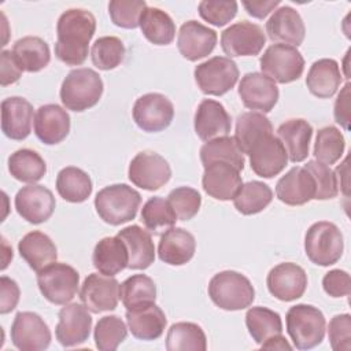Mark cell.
Segmentation results:
<instances>
[{"mask_svg": "<svg viewBox=\"0 0 351 351\" xmlns=\"http://www.w3.org/2000/svg\"><path fill=\"white\" fill-rule=\"evenodd\" d=\"M119 299L126 310L152 304L156 300V285L145 274H133L119 285Z\"/></svg>", "mask_w": 351, "mask_h": 351, "instance_id": "cell-38", "label": "cell"}, {"mask_svg": "<svg viewBox=\"0 0 351 351\" xmlns=\"http://www.w3.org/2000/svg\"><path fill=\"white\" fill-rule=\"evenodd\" d=\"M324 291L332 298H343L351 293V278L346 270H329L322 278Z\"/></svg>", "mask_w": 351, "mask_h": 351, "instance_id": "cell-53", "label": "cell"}, {"mask_svg": "<svg viewBox=\"0 0 351 351\" xmlns=\"http://www.w3.org/2000/svg\"><path fill=\"white\" fill-rule=\"evenodd\" d=\"M147 8L144 0H112L108 3V14L115 26L123 29H136L140 18Z\"/></svg>", "mask_w": 351, "mask_h": 351, "instance_id": "cell-48", "label": "cell"}, {"mask_svg": "<svg viewBox=\"0 0 351 351\" xmlns=\"http://www.w3.org/2000/svg\"><path fill=\"white\" fill-rule=\"evenodd\" d=\"M12 53L23 71L37 73L45 69L51 60L48 44L37 36H26L15 41Z\"/></svg>", "mask_w": 351, "mask_h": 351, "instance_id": "cell-35", "label": "cell"}, {"mask_svg": "<svg viewBox=\"0 0 351 351\" xmlns=\"http://www.w3.org/2000/svg\"><path fill=\"white\" fill-rule=\"evenodd\" d=\"M333 115L336 122L346 130L350 129V82H347L340 90L336 101Z\"/></svg>", "mask_w": 351, "mask_h": 351, "instance_id": "cell-56", "label": "cell"}, {"mask_svg": "<svg viewBox=\"0 0 351 351\" xmlns=\"http://www.w3.org/2000/svg\"><path fill=\"white\" fill-rule=\"evenodd\" d=\"M341 81L343 75L339 63L329 58L315 60L306 77V85L310 93L319 99L332 97L340 88Z\"/></svg>", "mask_w": 351, "mask_h": 351, "instance_id": "cell-32", "label": "cell"}, {"mask_svg": "<svg viewBox=\"0 0 351 351\" xmlns=\"http://www.w3.org/2000/svg\"><path fill=\"white\" fill-rule=\"evenodd\" d=\"M126 322L136 339L149 341L163 335L167 319L163 310L152 303L134 310H126Z\"/></svg>", "mask_w": 351, "mask_h": 351, "instance_id": "cell-30", "label": "cell"}, {"mask_svg": "<svg viewBox=\"0 0 351 351\" xmlns=\"http://www.w3.org/2000/svg\"><path fill=\"white\" fill-rule=\"evenodd\" d=\"M58 318L55 336L63 347L80 346L88 340L92 329V317L84 304H64V307L60 308Z\"/></svg>", "mask_w": 351, "mask_h": 351, "instance_id": "cell-15", "label": "cell"}, {"mask_svg": "<svg viewBox=\"0 0 351 351\" xmlns=\"http://www.w3.org/2000/svg\"><path fill=\"white\" fill-rule=\"evenodd\" d=\"M195 81L204 95L222 96L229 92L239 80V67L228 56H214L199 63L193 71Z\"/></svg>", "mask_w": 351, "mask_h": 351, "instance_id": "cell-9", "label": "cell"}, {"mask_svg": "<svg viewBox=\"0 0 351 351\" xmlns=\"http://www.w3.org/2000/svg\"><path fill=\"white\" fill-rule=\"evenodd\" d=\"M125 58V45L121 38L115 36L99 37L90 49V59L93 66L99 70H112L118 67Z\"/></svg>", "mask_w": 351, "mask_h": 351, "instance_id": "cell-46", "label": "cell"}, {"mask_svg": "<svg viewBox=\"0 0 351 351\" xmlns=\"http://www.w3.org/2000/svg\"><path fill=\"white\" fill-rule=\"evenodd\" d=\"M273 200V191L262 181H248L241 185L233 197L234 208L243 215H252L263 211Z\"/></svg>", "mask_w": 351, "mask_h": 351, "instance_id": "cell-43", "label": "cell"}, {"mask_svg": "<svg viewBox=\"0 0 351 351\" xmlns=\"http://www.w3.org/2000/svg\"><path fill=\"white\" fill-rule=\"evenodd\" d=\"M138 26L144 37L155 45H169L176 37V23L171 16L156 7L144 10Z\"/></svg>", "mask_w": 351, "mask_h": 351, "instance_id": "cell-36", "label": "cell"}, {"mask_svg": "<svg viewBox=\"0 0 351 351\" xmlns=\"http://www.w3.org/2000/svg\"><path fill=\"white\" fill-rule=\"evenodd\" d=\"M11 341L21 351H41L49 347L51 330L38 314L21 311L11 325Z\"/></svg>", "mask_w": 351, "mask_h": 351, "instance_id": "cell-14", "label": "cell"}, {"mask_svg": "<svg viewBox=\"0 0 351 351\" xmlns=\"http://www.w3.org/2000/svg\"><path fill=\"white\" fill-rule=\"evenodd\" d=\"M103 81L100 75L88 67L71 70L62 82V104L71 111L81 112L96 106L103 95Z\"/></svg>", "mask_w": 351, "mask_h": 351, "instance_id": "cell-4", "label": "cell"}, {"mask_svg": "<svg viewBox=\"0 0 351 351\" xmlns=\"http://www.w3.org/2000/svg\"><path fill=\"white\" fill-rule=\"evenodd\" d=\"M328 336L332 350L350 351L351 350V315L337 314L328 325Z\"/></svg>", "mask_w": 351, "mask_h": 351, "instance_id": "cell-52", "label": "cell"}, {"mask_svg": "<svg viewBox=\"0 0 351 351\" xmlns=\"http://www.w3.org/2000/svg\"><path fill=\"white\" fill-rule=\"evenodd\" d=\"M266 33L273 43L299 47L306 36L304 22L300 14L291 5H281L274 10L266 22Z\"/></svg>", "mask_w": 351, "mask_h": 351, "instance_id": "cell-22", "label": "cell"}, {"mask_svg": "<svg viewBox=\"0 0 351 351\" xmlns=\"http://www.w3.org/2000/svg\"><path fill=\"white\" fill-rule=\"evenodd\" d=\"M37 285L48 302L64 306L78 292L80 274L67 263L53 262L37 273Z\"/></svg>", "mask_w": 351, "mask_h": 351, "instance_id": "cell-7", "label": "cell"}, {"mask_svg": "<svg viewBox=\"0 0 351 351\" xmlns=\"http://www.w3.org/2000/svg\"><path fill=\"white\" fill-rule=\"evenodd\" d=\"M167 202L171 206L177 219L189 221L199 213L202 196L191 186H178L169 193Z\"/></svg>", "mask_w": 351, "mask_h": 351, "instance_id": "cell-49", "label": "cell"}, {"mask_svg": "<svg viewBox=\"0 0 351 351\" xmlns=\"http://www.w3.org/2000/svg\"><path fill=\"white\" fill-rule=\"evenodd\" d=\"M273 126L263 112L248 111L237 117L234 140L244 155H248L252 145L262 137L271 134Z\"/></svg>", "mask_w": 351, "mask_h": 351, "instance_id": "cell-34", "label": "cell"}, {"mask_svg": "<svg viewBox=\"0 0 351 351\" xmlns=\"http://www.w3.org/2000/svg\"><path fill=\"white\" fill-rule=\"evenodd\" d=\"M92 262L96 270L114 277L128 267L129 254L125 243L118 237H103L93 250Z\"/></svg>", "mask_w": 351, "mask_h": 351, "instance_id": "cell-33", "label": "cell"}, {"mask_svg": "<svg viewBox=\"0 0 351 351\" xmlns=\"http://www.w3.org/2000/svg\"><path fill=\"white\" fill-rule=\"evenodd\" d=\"M204 192L217 200H233L243 185L240 170L228 162H213L204 166L202 177Z\"/></svg>", "mask_w": 351, "mask_h": 351, "instance_id": "cell-20", "label": "cell"}, {"mask_svg": "<svg viewBox=\"0 0 351 351\" xmlns=\"http://www.w3.org/2000/svg\"><path fill=\"white\" fill-rule=\"evenodd\" d=\"M200 160L203 166H207L213 162H228L240 171L245 165L244 154L239 148L234 137L229 136L206 141L200 148Z\"/></svg>", "mask_w": 351, "mask_h": 351, "instance_id": "cell-41", "label": "cell"}, {"mask_svg": "<svg viewBox=\"0 0 351 351\" xmlns=\"http://www.w3.org/2000/svg\"><path fill=\"white\" fill-rule=\"evenodd\" d=\"M132 115L141 130L156 133L170 126L174 118V106L162 93H145L134 101Z\"/></svg>", "mask_w": 351, "mask_h": 351, "instance_id": "cell-10", "label": "cell"}, {"mask_svg": "<svg viewBox=\"0 0 351 351\" xmlns=\"http://www.w3.org/2000/svg\"><path fill=\"white\" fill-rule=\"evenodd\" d=\"M193 126L200 140L210 141L228 136L230 133L232 119L219 101L204 99L196 108Z\"/></svg>", "mask_w": 351, "mask_h": 351, "instance_id": "cell-23", "label": "cell"}, {"mask_svg": "<svg viewBox=\"0 0 351 351\" xmlns=\"http://www.w3.org/2000/svg\"><path fill=\"white\" fill-rule=\"evenodd\" d=\"M55 207L56 202L53 193L44 185L30 184L21 188L15 195L16 213L33 225L48 221Z\"/></svg>", "mask_w": 351, "mask_h": 351, "instance_id": "cell-17", "label": "cell"}, {"mask_svg": "<svg viewBox=\"0 0 351 351\" xmlns=\"http://www.w3.org/2000/svg\"><path fill=\"white\" fill-rule=\"evenodd\" d=\"M276 195L288 206H303L315 196L314 178L307 169L295 166L277 181Z\"/></svg>", "mask_w": 351, "mask_h": 351, "instance_id": "cell-25", "label": "cell"}, {"mask_svg": "<svg viewBox=\"0 0 351 351\" xmlns=\"http://www.w3.org/2000/svg\"><path fill=\"white\" fill-rule=\"evenodd\" d=\"M261 348H265V350H291L292 346L287 341V339L282 335H278V336H274V337L266 340L265 343H262Z\"/></svg>", "mask_w": 351, "mask_h": 351, "instance_id": "cell-58", "label": "cell"}, {"mask_svg": "<svg viewBox=\"0 0 351 351\" xmlns=\"http://www.w3.org/2000/svg\"><path fill=\"white\" fill-rule=\"evenodd\" d=\"M95 32L96 19L92 12L84 8L66 10L56 23V58L69 66L82 64Z\"/></svg>", "mask_w": 351, "mask_h": 351, "instance_id": "cell-1", "label": "cell"}, {"mask_svg": "<svg viewBox=\"0 0 351 351\" xmlns=\"http://www.w3.org/2000/svg\"><path fill=\"white\" fill-rule=\"evenodd\" d=\"M287 332L298 350H310L322 343L326 321L322 311L311 304L292 306L285 315Z\"/></svg>", "mask_w": 351, "mask_h": 351, "instance_id": "cell-5", "label": "cell"}, {"mask_svg": "<svg viewBox=\"0 0 351 351\" xmlns=\"http://www.w3.org/2000/svg\"><path fill=\"white\" fill-rule=\"evenodd\" d=\"M126 245L129 254L128 267L132 270H144L155 261V245L151 233L138 225H129L117 234Z\"/></svg>", "mask_w": 351, "mask_h": 351, "instance_id": "cell-28", "label": "cell"}, {"mask_svg": "<svg viewBox=\"0 0 351 351\" xmlns=\"http://www.w3.org/2000/svg\"><path fill=\"white\" fill-rule=\"evenodd\" d=\"M310 171L315 184V200L333 199L339 193V185L335 171L318 160H308L304 166Z\"/></svg>", "mask_w": 351, "mask_h": 351, "instance_id": "cell-50", "label": "cell"}, {"mask_svg": "<svg viewBox=\"0 0 351 351\" xmlns=\"http://www.w3.org/2000/svg\"><path fill=\"white\" fill-rule=\"evenodd\" d=\"M239 96L244 107L269 112L278 101V88L276 82L262 73H247L239 84Z\"/></svg>", "mask_w": 351, "mask_h": 351, "instance_id": "cell-19", "label": "cell"}, {"mask_svg": "<svg viewBox=\"0 0 351 351\" xmlns=\"http://www.w3.org/2000/svg\"><path fill=\"white\" fill-rule=\"evenodd\" d=\"M21 291L12 278L1 276L0 278V313L7 314L12 311L19 302Z\"/></svg>", "mask_w": 351, "mask_h": 351, "instance_id": "cell-54", "label": "cell"}, {"mask_svg": "<svg viewBox=\"0 0 351 351\" xmlns=\"http://www.w3.org/2000/svg\"><path fill=\"white\" fill-rule=\"evenodd\" d=\"M33 106L25 97L11 96L1 101V130L11 140H25L32 130Z\"/></svg>", "mask_w": 351, "mask_h": 351, "instance_id": "cell-26", "label": "cell"}, {"mask_svg": "<svg viewBox=\"0 0 351 351\" xmlns=\"http://www.w3.org/2000/svg\"><path fill=\"white\" fill-rule=\"evenodd\" d=\"M346 140L336 126H325L317 132L313 155L324 165L336 163L344 154Z\"/></svg>", "mask_w": 351, "mask_h": 351, "instance_id": "cell-45", "label": "cell"}, {"mask_svg": "<svg viewBox=\"0 0 351 351\" xmlns=\"http://www.w3.org/2000/svg\"><path fill=\"white\" fill-rule=\"evenodd\" d=\"M0 62H1V66H0V84H1V86H7V85H11V84L16 82L21 78L23 70L19 66V63L16 62L12 51L4 49L1 52Z\"/></svg>", "mask_w": 351, "mask_h": 351, "instance_id": "cell-55", "label": "cell"}, {"mask_svg": "<svg viewBox=\"0 0 351 351\" xmlns=\"http://www.w3.org/2000/svg\"><path fill=\"white\" fill-rule=\"evenodd\" d=\"M128 328L118 315L101 317L93 332L95 344L101 351H114L126 339Z\"/></svg>", "mask_w": 351, "mask_h": 351, "instance_id": "cell-47", "label": "cell"}, {"mask_svg": "<svg viewBox=\"0 0 351 351\" xmlns=\"http://www.w3.org/2000/svg\"><path fill=\"white\" fill-rule=\"evenodd\" d=\"M70 132V115L58 104H44L38 107L34 115V133L37 138L55 145L63 141Z\"/></svg>", "mask_w": 351, "mask_h": 351, "instance_id": "cell-24", "label": "cell"}, {"mask_svg": "<svg viewBox=\"0 0 351 351\" xmlns=\"http://www.w3.org/2000/svg\"><path fill=\"white\" fill-rule=\"evenodd\" d=\"M262 74L278 84L299 80L304 70V59L298 48L285 44H273L259 59Z\"/></svg>", "mask_w": 351, "mask_h": 351, "instance_id": "cell-8", "label": "cell"}, {"mask_svg": "<svg viewBox=\"0 0 351 351\" xmlns=\"http://www.w3.org/2000/svg\"><path fill=\"white\" fill-rule=\"evenodd\" d=\"M243 5L245 8V11L254 16V18H258V19H263L266 18L271 11L277 10V7L280 5V0H269V1H265V0H259V1H243Z\"/></svg>", "mask_w": 351, "mask_h": 351, "instance_id": "cell-57", "label": "cell"}, {"mask_svg": "<svg viewBox=\"0 0 351 351\" xmlns=\"http://www.w3.org/2000/svg\"><path fill=\"white\" fill-rule=\"evenodd\" d=\"M277 137L282 143L288 159L292 163H299L308 156L313 126L306 119L292 118L278 126Z\"/></svg>", "mask_w": 351, "mask_h": 351, "instance_id": "cell-29", "label": "cell"}, {"mask_svg": "<svg viewBox=\"0 0 351 351\" xmlns=\"http://www.w3.org/2000/svg\"><path fill=\"white\" fill-rule=\"evenodd\" d=\"M18 251L29 267L37 273L56 262L58 258V248L55 243L48 234L40 230L26 233L18 243Z\"/></svg>", "mask_w": 351, "mask_h": 351, "instance_id": "cell-31", "label": "cell"}, {"mask_svg": "<svg viewBox=\"0 0 351 351\" xmlns=\"http://www.w3.org/2000/svg\"><path fill=\"white\" fill-rule=\"evenodd\" d=\"M141 221L148 232L163 234L178 221L167 199L154 196L148 199L141 208Z\"/></svg>", "mask_w": 351, "mask_h": 351, "instance_id": "cell-44", "label": "cell"}, {"mask_svg": "<svg viewBox=\"0 0 351 351\" xmlns=\"http://www.w3.org/2000/svg\"><path fill=\"white\" fill-rule=\"evenodd\" d=\"M166 348L169 351H204L207 339L197 324L176 322L167 330Z\"/></svg>", "mask_w": 351, "mask_h": 351, "instance_id": "cell-42", "label": "cell"}, {"mask_svg": "<svg viewBox=\"0 0 351 351\" xmlns=\"http://www.w3.org/2000/svg\"><path fill=\"white\" fill-rule=\"evenodd\" d=\"M245 325L248 333L259 346L274 336L282 335L280 314L267 307H251L245 314Z\"/></svg>", "mask_w": 351, "mask_h": 351, "instance_id": "cell-39", "label": "cell"}, {"mask_svg": "<svg viewBox=\"0 0 351 351\" xmlns=\"http://www.w3.org/2000/svg\"><path fill=\"white\" fill-rule=\"evenodd\" d=\"M269 292L281 302H292L303 296L307 288V274L303 267L293 262H284L274 266L267 277Z\"/></svg>", "mask_w": 351, "mask_h": 351, "instance_id": "cell-16", "label": "cell"}, {"mask_svg": "<svg viewBox=\"0 0 351 351\" xmlns=\"http://www.w3.org/2000/svg\"><path fill=\"white\" fill-rule=\"evenodd\" d=\"M207 291L213 303L226 311L247 308L255 299V289L251 281L234 270L217 273L210 280Z\"/></svg>", "mask_w": 351, "mask_h": 351, "instance_id": "cell-3", "label": "cell"}, {"mask_svg": "<svg viewBox=\"0 0 351 351\" xmlns=\"http://www.w3.org/2000/svg\"><path fill=\"white\" fill-rule=\"evenodd\" d=\"M8 171L21 182L34 184L45 176L47 165L38 152L22 148L10 155Z\"/></svg>", "mask_w": 351, "mask_h": 351, "instance_id": "cell-40", "label": "cell"}, {"mask_svg": "<svg viewBox=\"0 0 351 351\" xmlns=\"http://www.w3.org/2000/svg\"><path fill=\"white\" fill-rule=\"evenodd\" d=\"M196 251V240L193 234L184 228L173 226L160 236L158 245V256L162 262L171 266L188 263Z\"/></svg>", "mask_w": 351, "mask_h": 351, "instance_id": "cell-27", "label": "cell"}, {"mask_svg": "<svg viewBox=\"0 0 351 351\" xmlns=\"http://www.w3.org/2000/svg\"><path fill=\"white\" fill-rule=\"evenodd\" d=\"M248 156L252 171L263 178H271L280 174L288 163L287 151L280 138L273 133L258 140L252 145Z\"/></svg>", "mask_w": 351, "mask_h": 351, "instance_id": "cell-18", "label": "cell"}, {"mask_svg": "<svg viewBox=\"0 0 351 351\" xmlns=\"http://www.w3.org/2000/svg\"><path fill=\"white\" fill-rule=\"evenodd\" d=\"M344 240L340 229L328 221L313 223L304 236L307 258L318 266L335 265L343 255Z\"/></svg>", "mask_w": 351, "mask_h": 351, "instance_id": "cell-6", "label": "cell"}, {"mask_svg": "<svg viewBox=\"0 0 351 351\" xmlns=\"http://www.w3.org/2000/svg\"><path fill=\"white\" fill-rule=\"evenodd\" d=\"M217 40L218 36L215 30L197 21H186L180 27L177 47L186 60L196 62L214 51Z\"/></svg>", "mask_w": 351, "mask_h": 351, "instance_id": "cell-21", "label": "cell"}, {"mask_svg": "<svg viewBox=\"0 0 351 351\" xmlns=\"http://www.w3.org/2000/svg\"><path fill=\"white\" fill-rule=\"evenodd\" d=\"M199 15L214 26H225L237 14V1H213L204 0L199 3Z\"/></svg>", "mask_w": 351, "mask_h": 351, "instance_id": "cell-51", "label": "cell"}, {"mask_svg": "<svg viewBox=\"0 0 351 351\" xmlns=\"http://www.w3.org/2000/svg\"><path fill=\"white\" fill-rule=\"evenodd\" d=\"M129 180L145 191H158L169 182L171 169L169 162L154 151H141L130 162Z\"/></svg>", "mask_w": 351, "mask_h": 351, "instance_id": "cell-11", "label": "cell"}, {"mask_svg": "<svg viewBox=\"0 0 351 351\" xmlns=\"http://www.w3.org/2000/svg\"><path fill=\"white\" fill-rule=\"evenodd\" d=\"M92 189L90 177L80 167H63L56 176V191L66 202L82 203L92 195Z\"/></svg>", "mask_w": 351, "mask_h": 351, "instance_id": "cell-37", "label": "cell"}, {"mask_svg": "<svg viewBox=\"0 0 351 351\" xmlns=\"http://www.w3.org/2000/svg\"><path fill=\"white\" fill-rule=\"evenodd\" d=\"M141 195L126 184H114L100 189L95 197L99 217L110 225L118 226L136 218Z\"/></svg>", "mask_w": 351, "mask_h": 351, "instance_id": "cell-2", "label": "cell"}, {"mask_svg": "<svg viewBox=\"0 0 351 351\" xmlns=\"http://www.w3.org/2000/svg\"><path fill=\"white\" fill-rule=\"evenodd\" d=\"M119 285L117 278L111 276L90 273L82 282L80 299L90 313L112 311L118 306Z\"/></svg>", "mask_w": 351, "mask_h": 351, "instance_id": "cell-13", "label": "cell"}, {"mask_svg": "<svg viewBox=\"0 0 351 351\" xmlns=\"http://www.w3.org/2000/svg\"><path fill=\"white\" fill-rule=\"evenodd\" d=\"M266 44L263 29L252 22L240 21L226 27L221 34V47L228 58L255 56Z\"/></svg>", "mask_w": 351, "mask_h": 351, "instance_id": "cell-12", "label": "cell"}]
</instances>
